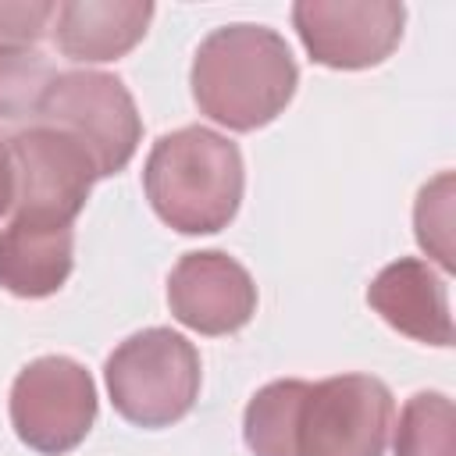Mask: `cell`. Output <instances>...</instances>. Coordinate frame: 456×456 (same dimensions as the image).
I'll return each mask as SVG.
<instances>
[{
	"instance_id": "obj_11",
	"label": "cell",
	"mask_w": 456,
	"mask_h": 456,
	"mask_svg": "<svg viewBox=\"0 0 456 456\" xmlns=\"http://www.w3.org/2000/svg\"><path fill=\"white\" fill-rule=\"evenodd\" d=\"M75 264V232L71 224L11 217L0 228V289L18 299L53 296Z\"/></svg>"
},
{
	"instance_id": "obj_9",
	"label": "cell",
	"mask_w": 456,
	"mask_h": 456,
	"mask_svg": "<svg viewBox=\"0 0 456 456\" xmlns=\"http://www.w3.org/2000/svg\"><path fill=\"white\" fill-rule=\"evenodd\" d=\"M167 306L175 321L200 335H232L256 314V285L249 271L221 253H185L167 274Z\"/></svg>"
},
{
	"instance_id": "obj_3",
	"label": "cell",
	"mask_w": 456,
	"mask_h": 456,
	"mask_svg": "<svg viewBox=\"0 0 456 456\" xmlns=\"http://www.w3.org/2000/svg\"><path fill=\"white\" fill-rule=\"evenodd\" d=\"M242 153L214 128L185 125L153 142L142 189L153 214L182 235H210L228 228L242 203Z\"/></svg>"
},
{
	"instance_id": "obj_1",
	"label": "cell",
	"mask_w": 456,
	"mask_h": 456,
	"mask_svg": "<svg viewBox=\"0 0 456 456\" xmlns=\"http://www.w3.org/2000/svg\"><path fill=\"white\" fill-rule=\"evenodd\" d=\"M392 417V392L370 374L281 378L249 399L242 438L253 456H385Z\"/></svg>"
},
{
	"instance_id": "obj_7",
	"label": "cell",
	"mask_w": 456,
	"mask_h": 456,
	"mask_svg": "<svg viewBox=\"0 0 456 456\" xmlns=\"http://www.w3.org/2000/svg\"><path fill=\"white\" fill-rule=\"evenodd\" d=\"M14 160V217L71 224L100 178L93 153L53 125H28L7 139Z\"/></svg>"
},
{
	"instance_id": "obj_12",
	"label": "cell",
	"mask_w": 456,
	"mask_h": 456,
	"mask_svg": "<svg viewBox=\"0 0 456 456\" xmlns=\"http://www.w3.org/2000/svg\"><path fill=\"white\" fill-rule=\"evenodd\" d=\"M153 4L142 0H68L53 14V43L71 61H118L142 36Z\"/></svg>"
},
{
	"instance_id": "obj_10",
	"label": "cell",
	"mask_w": 456,
	"mask_h": 456,
	"mask_svg": "<svg viewBox=\"0 0 456 456\" xmlns=\"http://www.w3.org/2000/svg\"><path fill=\"white\" fill-rule=\"evenodd\" d=\"M367 303L399 335H410L424 346H452L449 292L428 260L399 256L395 264L381 267L367 289Z\"/></svg>"
},
{
	"instance_id": "obj_15",
	"label": "cell",
	"mask_w": 456,
	"mask_h": 456,
	"mask_svg": "<svg viewBox=\"0 0 456 456\" xmlns=\"http://www.w3.org/2000/svg\"><path fill=\"white\" fill-rule=\"evenodd\" d=\"M57 4H7L0 0V43L32 46L46 36Z\"/></svg>"
},
{
	"instance_id": "obj_8",
	"label": "cell",
	"mask_w": 456,
	"mask_h": 456,
	"mask_svg": "<svg viewBox=\"0 0 456 456\" xmlns=\"http://www.w3.org/2000/svg\"><path fill=\"white\" fill-rule=\"evenodd\" d=\"M406 7L395 0H299L292 25L310 61L338 71L374 68L403 39Z\"/></svg>"
},
{
	"instance_id": "obj_14",
	"label": "cell",
	"mask_w": 456,
	"mask_h": 456,
	"mask_svg": "<svg viewBox=\"0 0 456 456\" xmlns=\"http://www.w3.org/2000/svg\"><path fill=\"white\" fill-rule=\"evenodd\" d=\"M50 61L36 46L0 43V121H18L36 114L43 89L50 86Z\"/></svg>"
},
{
	"instance_id": "obj_16",
	"label": "cell",
	"mask_w": 456,
	"mask_h": 456,
	"mask_svg": "<svg viewBox=\"0 0 456 456\" xmlns=\"http://www.w3.org/2000/svg\"><path fill=\"white\" fill-rule=\"evenodd\" d=\"M14 207V160L7 139H0V217Z\"/></svg>"
},
{
	"instance_id": "obj_13",
	"label": "cell",
	"mask_w": 456,
	"mask_h": 456,
	"mask_svg": "<svg viewBox=\"0 0 456 456\" xmlns=\"http://www.w3.org/2000/svg\"><path fill=\"white\" fill-rule=\"evenodd\" d=\"M395 456H456V413L449 395L417 392L395 428Z\"/></svg>"
},
{
	"instance_id": "obj_5",
	"label": "cell",
	"mask_w": 456,
	"mask_h": 456,
	"mask_svg": "<svg viewBox=\"0 0 456 456\" xmlns=\"http://www.w3.org/2000/svg\"><path fill=\"white\" fill-rule=\"evenodd\" d=\"M32 118L75 135L93 153L100 178L125 171L142 139V121L125 82L89 68L57 71L43 89Z\"/></svg>"
},
{
	"instance_id": "obj_2",
	"label": "cell",
	"mask_w": 456,
	"mask_h": 456,
	"mask_svg": "<svg viewBox=\"0 0 456 456\" xmlns=\"http://www.w3.org/2000/svg\"><path fill=\"white\" fill-rule=\"evenodd\" d=\"M299 82L289 43L264 25L214 28L192 57V100L200 114L232 128L253 132L274 121Z\"/></svg>"
},
{
	"instance_id": "obj_4",
	"label": "cell",
	"mask_w": 456,
	"mask_h": 456,
	"mask_svg": "<svg viewBox=\"0 0 456 456\" xmlns=\"http://www.w3.org/2000/svg\"><path fill=\"white\" fill-rule=\"evenodd\" d=\"M114 410L135 428H171L200 395V353L171 328L128 335L103 367Z\"/></svg>"
},
{
	"instance_id": "obj_6",
	"label": "cell",
	"mask_w": 456,
	"mask_h": 456,
	"mask_svg": "<svg viewBox=\"0 0 456 456\" xmlns=\"http://www.w3.org/2000/svg\"><path fill=\"white\" fill-rule=\"evenodd\" d=\"M96 420V385L71 356H39L25 363L11 385V428L43 452H71Z\"/></svg>"
}]
</instances>
